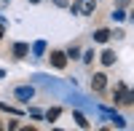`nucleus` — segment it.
<instances>
[{"instance_id":"1","label":"nucleus","mask_w":134,"mask_h":131,"mask_svg":"<svg viewBox=\"0 0 134 131\" xmlns=\"http://www.w3.org/2000/svg\"><path fill=\"white\" fill-rule=\"evenodd\" d=\"M94 8H97V0H78V3L72 5V14L88 16V14H94Z\"/></svg>"},{"instance_id":"2","label":"nucleus","mask_w":134,"mask_h":131,"mask_svg":"<svg viewBox=\"0 0 134 131\" xmlns=\"http://www.w3.org/2000/svg\"><path fill=\"white\" fill-rule=\"evenodd\" d=\"M14 96L19 102H30L32 96H35V88H32V86H19V88L14 91Z\"/></svg>"},{"instance_id":"3","label":"nucleus","mask_w":134,"mask_h":131,"mask_svg":"<svg viewBox=\"0 0 134 131\" xmlns=\"http://www.w3.org/2000/svg\"><path fill=\"white\" fill-rule=\"evenodd\" d=\"M105 86H107V75L105 72H97L94 78H91V88L99 94V91H105Z\"/></svg>"},{"instance_id":"4","label":"nucleus","mask_w":134,"mask_h":131,"mask_svg":"<svg viewBox=\"0 0 134 131\" xmlns=\"http://www.w3.org/2000/svg\"><path fill=\"white\" fill-rule=\"evenodd\" d=\"M51 64H54V67H57V70H62L64 67V64H67V53L64 51H51Z\"/></svg>"},{"instance_id":"5","label":"nucleus","mask_w":134,"mask_h":131,"mask_svg":"<svg viewBox=\"0 0 134 131\" xmlns=\"http://www.w3.org/2000/svg\"><path fill=\"white\" fill-rule=\"evenodd\" d=\"M27 53H30V46H27V43H16V46H14V56H16V59H24Z\"/></svg>"},{"instance_id":"6","label":"nucleus","mask_w":134,"mask_h":131,"mask_svg":"<svg viewBox=\"0 0 134 131\" xmlns=\"http://www.w3.org/2000/svg\"><path fill=\"white\" fill-rule=\"evenodd\" d=\"M110 35H113V32L102 27V29H97V32H94V40H97V43H107V40H110Z\"/></svg>"},{"instance_id":"7","label":"nucleus","mask_w":134,"mask_h":131,"mask_svg":"<svg viewBox=\"0 0 134 131\" xmlns=\"http://www.w3.org/2000/svg\"><path fill=\"white\" fill-rule=\"evenodd\" d=\"M102 64H105V67L115 64V53H113V51H105V53H102Z\"/></svg>"},{"instance_id":"8","label":"nucleus","mask_w":134,"mask_h":131,"mask_svg":"<svg viewBox=\"0 0 134 131\" xmlns=\"http://www.w3.org/2000/svg\"><path fill=\"white\" fill-rule=\"evenodd\" d=\"M59 115H62V110H59V107H54V110H48V112H46V118H48V121H57Z\"/></svg>"},{"instance_id":"9","label":"nucleus","mask_w":134,"mask_h":131,"mask_svg":"<svg viewBox=\"0 0 134 131\" xmlns=\"http://www.w3.org/2000/svg\"><path fill=\"white\" fill-rule=\"evenodd\" d=\"M75 123L81 126V128H88V121H86V118H83L81 112H75Z\"/></svg>"},{"instance_id":"10","label":"nucleus","mask_w":134,"mask_h":131,"mask_svg":"<svg viewBox=\"0 0 134 131\" xmlns=\"http://www.w3.org/2000/svg\"><path fill=\"white\" fill-rule=\"evenodd\" d=\"M32 51H35V53H43V51H46V43H43V40H38V43H35V48H32Z\"/></svg>"},{"instance_id":"11","label":"nucleus","mask_w":134,"mask_h":131,"mask_svg":"<svg viewBox=\"0 0 134 131\" xmlns=\"http://www.w3.org/2000/svg\"><path fill=\"white\" fill-rule=\"evenodd\" d=\"M3 35H5V21L0 19V38H3Z\"/></svg>"},{"instance_id":"12","label":"nucleus","mask_w":134,"mask_h":131,"mask_svg":"<svg viewBox=\"0 0 134 131\" xmlns=\"http://www.w3.org/2000/svg\"><path fill=\"white\" fill-rule=\"evenodd\" d=\"M30 3H40V0H30Z\"/></svg>"}]
</instances>
